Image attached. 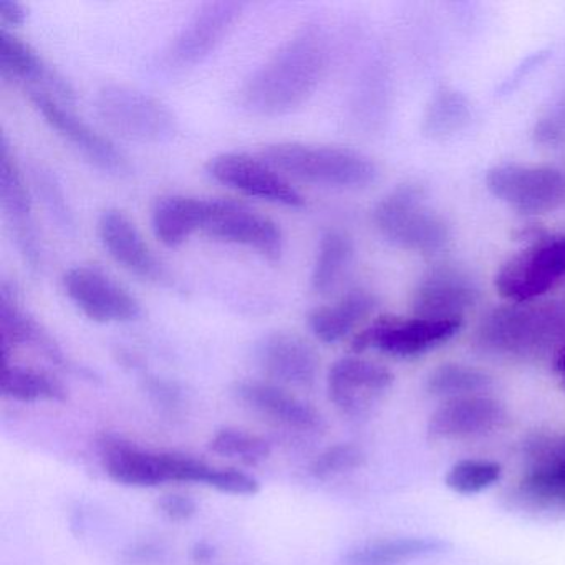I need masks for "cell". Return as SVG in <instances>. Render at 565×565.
<instances>
[{
  "mask_svg": "<svg viewBox=\"0 0 565 565\" xmlns=\"http://www.w3.org/2000/svg\"><path fill=\"white\" fill-rule=\"evenodd\" d=\"M329 57L326 32L307 24L247 77L239 92L241 105L257 117H280L297 110L316 94Z\"/></svg>",
  "mask_w": 565,
  "mask_h": 565,
  "instance_id": "1",
  "label": "cell"
},
{
  "mask_svg": "<svg viewBox=\"0 0 565 565\" xmlns=\"http://www.w3.org/2000/svg\"><path fill=\"white\" fill-rule=\"evenodd\" d=\"M260 157L286 178L333 190H362L379 178L375 161L352 148L287 141L267 145Z\"/></svg>",
  "mask_w": 565,
  "mask_h": 565,
  "instance_id": "2",
  "label": "cell"
},
{
  "mask_svg": "<svg viewBox=\"0 0 565 565\" xmlns=\"http://www.w3.org/2000/svg\"><path fill=\"white\" fill-rule=\"evenodd\" d=\"M479 343L501 355H535L565 349V303H512L492 310L478 330Z\"/></svg>",
  "mask_w": 565,
  "mask_h": 565,
  "instance_id": "3",
  "label": "cell"
},
{
  "mask_svg": "<svg viewBox=\"0 0 565 565\" xmlns=\"http://www.w3.org/2000/svg\"><path fill=\"white\" fill-rule=\"evenodd\" d=\"M105 472L118 484L157 488L167 482H194L210 488L216 466L178 452H153L138 448L111 433L98 438Z\"/></svg>",
  "mask_w": 565,
  "mask_h": 565,
  "instance_id": "4",
  "label": "cell"
},
{
  "mask_svg": "<svg viewBox=\"0 0 565 565\" xmlns=\"http://www.w3.org/2000/svg\"><path fill=\"white\" fill-rule=\"evenodd\" d=\"M373 224L393 246L425 256L445 249L451 237L445 217L413 184H403L382 198L373 210Z\"/></svg>",
  "mask_w": 565,
  "mask_h": 565,
  "instance_id": "5",
  "label": "cell"
},
{
  "mask_svg": "<svg viewBox=\"0 0 565 565\" xmlns=\"http://www.w3.org/2000/svg\"><path fill=\"white\" fill-rule=\"evenodd\" d=\"M95 110L111 131L138 143H167L178 134L170 107L140 88L105 85L95 97Z\"/></svg>",
  "mask_w": 565,
  "mask_h": 565,
  "instance_id": "6",
  "label": "cell"
},
{
  "mask_svg": "<svg viewBox=\"0 0 565 565\" xmlns=\"http://www.w3.org/2000/svg\"><path fill=\"white\" fill-rule=\"evenodd\" d=\"M461 329V319L383 316L353 337L352 350L355 353L376 350L395 359H415L445 345Z\"/></svg>",
  "mask_w": 565,
  "mask_h": 565,
  "instance_id": "7",
  "label": "cell"
},
{
  "mask_svg": "<svg viewBox=\"0 0 565 565\" xmlns=\"http://www.w3.org/2000/svg\"><path fill=\"white\" fill-rule=\"evenodd\" d=\"M564 276L565 236L539 237L502 264L494 286L511 303H531Z\"/></svg>",
  "mask_w": 565,
  "mask_h": 565,
  "instance_id": "8",
  "label": "cell"
},
{
  "mask_svg": "<svg viewBox=\"0 0 565 565\" xmlns=\"http://www.w3.org/2000/svg\"><path fill=\"white\" fill-rule=\"evenodd\" d=\"M486 188L527 216L554 213L565 204V174L547 164H499L486 174Z\"/></svg>",
  "mask_w": 565,
  "mask_h": 565,
  "instance_id": "9",
  "label": "cell"
},
{
  "mask_svg": "<svg viewBox=\"0 0 565 565\" xmlns=\"http://www.w3.org/2000/svg\"><path fill=\"white\" fill-rule=\"evenodd\" d=\"M243 11V2L236 0H216L201 6L164 51L167 67L184 71L203 64L231 34Z\"/></svg>",
  "mask_w": 565,
  "mask_h": 565,
  "instance_id": "10",
  "label": "cell"
},
{
  "mask_svg": "<svg viewBox=\"0 0 565 565\" xmlns=\"http://www.w3.org/2000/svg\"><path fill=\"white\" fill-rule=\"evenodd\" d=\"M211 180L246 196L287 207L306 206V198L263 157L249 153L217 154L206 167Z\"/></svg>",
  "mask_w": 565,
  "mask_h": 565,
  "instance_id": "11",
  "label": "cell"
},
{
  "mask_svg": "<svg viewBox=\"0 0 565 565\" xmlns=\"http://www.w3.org/2000/svg\"><path fill=\"white\" fill-rule=\"evenodd\" d=\"M62 284L71 302L94 322H134L141 316L137 297L98 267H72Z\"/></svg>",
  "mask_w": 565,
  "mask_h": 565,
  "instance_id": "12",
  "label": "cell"
},
{
  "mask_svg": "<svg viewBox=\"0 0 565 565\" xmlns=\"http://www.w3.org/2000/svg\"><path fill=\"white\" fill-rule=\"evenodd\" d=\"M203 234L221 243L236 244L256 250L273 263L280 260L286 247L282 230L276 221L241 201L223 198H217L216 207Z\"/></svg>",
  "mask_w": 565,
  "mask_h": 565,
  "instance_id": "13",
  "label": "cell"
},
{
  "mask_svg": "<svg viewBox=\"0 0 565 565\" xmlns=\"http://www.w3.org/2000/svg\"><path fill=\"white\" fill-rule=\"evenodd\" d=\"M0 203L22 260L38 273L42 267V246L32 213V198L6 137L0 141Z\"/></svg>",
  "mask_w": 565,
  "mask_h": 565,
  "instance_id": "14",
  "label": "cell"
},
{
  "mask_svg": "<svg viewBox=\"0 0 565 565\" xmlns=\"http://www.w3.org/2000/svg\"><path fill=\"white\" fill-rule=\"evenodd\" d=\"M25 94L45 124L98 170L110 174H121L128 170L127 158L118 150L117 145L77 117L71 107L41 92L25 90Z\"/></svg>",
  "mask_w": 565,
  "mask_h": 565,
  "instance_id": "15",
  "label": "cell"
},
{
  "mask_svg": "<svg viewBox=\"0 0 565 565\" xmlns=\"http://www.w3.org/2000/svg\"><path fill=\"white\" fill-rule=\"evenodd\" d=\"M393 385V373L380 363L345 356L333 363L327 376V393L347 416H363L382 402Z\"/></svg>",
  "mask_w": 565,
  "mask_h": 565,
  "instance_id": "16",
  "label": "cell"
},
{
  "mask_svg": "<svg viewBox=\"0 0 565 565\" xmlns=\"http://www.w3.org/2000/svg\"><path fill=\"white\" fill-rule=\"evenodd\" d=\"M97 233L102 246L125 270L157 286L173 284L170 270L158 259L137 224L124 211H104L98 217Z\"/></svg>",
  "mask_w": 565,
  "mask_h": 565,
  "instance_id": "17",
  "label": "cell"
},
{
  "mask_svg": "<svg viewBox=\"0 0 565 565\" xmlns=\"http://www.w3.org/2000/svg\"><path fill=\"white\" fill-rule=\"evenodd\" d=\"M478 300V286L468 273L455 266H439L429 270L416 286L412 297L413 316L462 320Z\"/></svg>",
  "mask_w": 565,
  "mask_h": 565,
  "instance_id": "18",
  "label": "cell"
},
{
  "mask_svg": "<svg viewBox=\"0 0 565 565\" xmlns=\"http://www.w3.org/2000/svg\"><path fill=\"white\" fill-rule=\"evenodd\" d=\"M0 72L4 81L19 82L25 90L41 92L67 107L77 100L71 82L6 28L0 29Z\"/></svg>",
  "mask_w": 565,
  "mask_h": 565,
  "instance_id": "19",
  "label": "cell"
},
{
  "mask_svg": "<svg viewBox=\"0 0 565 565\" xmlns=\"http://www.w3.org/2000/svg\"><path fill=\"white\" fill-rule=\"evenodd\" d=\"M508 418V409L498 399L462 396L448 399L429 416L428 435L435 441L478 438L498 431Z\"/></svg>",
  "mask_w": 565,
  "mask_h": 565,
  "instance_id": "20",
  "label": "cell"
},
{
  "mask_svg": "<svg viewBox=\"0 0 565 565\" xmlns=\"http://www.w3.org/2000/svg\"><path fill=\"white\" fill-rule=\"evenodd\" d=\"M256 362L269 382L280 386L307 388L316 383L319 355L313 347L287 332H273L263 337L256 347Z\"/></svg>",
  "mask_w": 565,
  "mask_h": 565,
  "instance_id": "21",
  "label": "cell"
},
{
  "mask_svg": "<svg viewBox=\"0 0 565 565\" xmlns=\"http://www.w3.org/2000/svg\"><path fill=\"white\" fill-rule=\"evenodd\" d=\"M234 396L247 408L289 429L302 433L322 431V413L284 386L263 380H243L233 390Z\"/></svg>",
  "mask_w": 565,
  "mask_h": 565,
  "instance_id": "22",
  "label": "cell"
},
{
  "mask_svg": "<svg viewBox=\"0 0 565 565\" xmlns=\"http://www.w3.org/2000/svg\"><path fill=\"white\" fill-rule=\"evenodd\" d=\"M0 339L4 359L18 347H31L55 365L68 366L64 350L42 323L22 307L18 292L8 282H2L0 287Z\"/></svg>",
  "mask_w": 565,
  "mask_h": 565,
  "instance_id": "23",
  "label": "cell"
},
{
  "mask_svg": "<svg viewBox=\"0 0 565 565\" xmlns=\"http://www.w3.org/2000/svg\"><path fill=\"white\" fill-rule=\"evenodd\" d=\"M217 198L170 194L160 198L151 210L154 236L167 247L186 243L194 233H203L216 207Z\"/></svg>",
  "mask_w": 565,
  "mask_h": 565,
  "instance_id": "24",
  "label": "cell"
},
{
  "mask_svg": "<svg viewBox=\"0 0 565 565\" xmlns=\"http://www.w3.org/2000/svg\"><path fill=\"white\" fill-rule=\"evenodd\" d=\"M379 307V299L365 289H353L329 306L317 307L309 316V329L322 343L342 342Z\"/></svg>",
  "mask_w": 565,
  "mask_h": 565,
  "instance_id": "25",
  "label": "cell"
},
{
  "mask_svg": "<svg viewBox=\"0 0 565 565\" xmlns=\"http://www.w3.org/2000/svg\"><path fill=\"white\" fill-rule=\"evenodd\" d=\"M449 544L438 537H392L365 542L343 555V565H403L418 558L433 557L448 551Z\"/></svg>",
  "mask_w": 565,
  "mask_h": 565,
  "instance_id": "26",
  "label": "cell"
},
{
  "mask_svg": "<svg viewBox=\"0 0 565 565\" xmlns=\"http://www.w3.org/2000/svg\"><path fill=\"white\" fill-rule=\"evenodd\" d=\"M353 254L355 246L349 234L340 230L326 231L320 237L310 274L312 292L319 296L332 294L352 266Z\"/></svg>",
  "mask_w": 565,
  "mask_h": 565,
  "instance_id": "27",
  "label": "cell"
},
{
  "mask_svg": "<svg viewBox=\"0 0 565 565\" xmlns=\"http://www.w3.org/2000/svg\"><path fill=\"white\" fill-rule=\"evenodd\" d=\"M0 392L6 398L22 403L55 402L67 399V390L51 373L4 363Z\"/></svg>",
  "mask_w": 565,
  "mask_h": 565,
  "instance_id": "28",
  "label": "cell"
},
{
  "mask_svg": "<svg viewBox=\"0 0 565 565\" xmlns=\"http://www.w3.org/2000/svg\"><path fill=\"white\" fill-rule=\"evenodd\" d=\"M491 386V375H488L484 370L462 365V363L439 365L426 379V390L429 395L448 399L481 395Z\"/></svg>",
  "mask_w": 565,
  "mask_h": 565,
  "instance_id": "29",
  "label": "cell"
},
{
  "mask_svg": "<svg viewBox=\"0 0 565 565\" xmlns=\"http://www.w3.org/2000/svg\"><path fill=\"white\" fill-rule=\"evenodd\" d=\"M471 118L468 100L459 92L443 88L435 95L425 115V134L431 138H448L458 134Z\"/></svg>",
  "mask_w": 565,
  "mask_h": 565,
  "instance_id": "30",
  "label": "cell"
},
{
  "mask_svg": "<svg viewBox=\"0 0 565 565\" xmlns=\"http://www.w3.org/2000/svg\"><path fill=\"white\" fill-rule=\"evenodd\" d=\"M519 494L541 508L565 509V462L534 466L519 482Z\"/></svg>",
  "mask_w": 565,
  "mask_h": 565,
  "instance_id": "31",
  "label": "cell"
},
{
  "mask_svg": "<svg viewBox=\"0 0 565 565\" xmlns=\"http://www.w3.org/2000/svg\"><path fill=\"white\" fill-rule=\"evenodd\" d=\"M214 455L236 459L246 466H256L270 456V445L263 436L237 428H223L211 438Z\"/></svg>",
  "mask_w": 565,
  "mask_h": 565,
  "instance_id": "32",
  "label": "cell"
},
{
  "mask_svg": "<svg viewBox=\"0 0 565 565\" xmlns=\"http://www.w3.org/2000/svg\"><path fill=\"white\" fill-rule=\"evenodd\" d=\"M502 468L499 462L484 461V459H465L456 462L445 482L451 491L458 494L471 495L494 486L501 479Z\"/></svg>",
  "mask_w": 565,
  "mask_h": 565,
  "instance_id": "33",
  "label": "cell"
},
{
  "mask_svg": "<svg viewBox=\"0 0 565 565\" xmlns=\"http://www.w3.org/2000/svg\"><path fill=\"white\" fill-rule=\"evenodd\" d=\"M365 461V451L360 446L353 443H339L317 455L310 462L309 471L316 479L335 478L362 468Z\"/></svg>",
  "mask_w": 565,
  "mask_h": 565,
  "instance_id": "34",
  "label": "cell"
},
{
  "mask_svg": "<svg viewBox=\"0 0 565 565\" xmlns=\"http://www.w3.org/2000/svg\"><path fill=\"white\" fill-rule=\"evenodd\" d=\"M34 184L52 220H54L55 223L58 224V227H62L65 233L74 231V214H72L71 207H68L67 198H65L64 191H62L61 184L57 183L54 174H52L51 171L44 170V168H35Z\"/></svg>",
  "mask_w": 565,
  "mask_h": 565,
  "instance_id": "35",
  "label": "cell"
},
{
  "mask_svg": "<svg viewBox=\"0 0 565 565\" xmlns=\"http://www.w3.org/2000/svg\"><path fill=\"white\" fill-rule=\"evenodd\" d=\"M211 488L224 494L254 495L260 491V482L236 468H216Z\"/></svg>",
  "mask_w": 565,
  "mask_h": 565,
  "instance_id": "36",
  "label": "cell"
},
{
  "mask_svg": "<svg viewBox=\"0 0 565 565\" xmlns=\"http://www.w3.org/2000/svg\"><path fill=\"white\" fill-rule=\"evenodd\" d=\"M158 509L170 521L184 522L196 515L198 504L190 495L167 494L158 502Z\"/></svg>",
  "mask_w": 565,
  "mask_h": 565,
  "instance_id": "37",
  "label": "cell"
},
{
  "mask_svg": "<svg viewBox=\"0 0 565 565\" xmlns=\"http://www.w3.org/2000/svg\"><path fill=\"white\" fill-rule=\"evenodd\" d=\"M0 19L4 22V28H21L28 21V11L18 0H0Z\"/></svg>",
  "mask_w": 565,
  "mask_h": 565,
  "instance_id": "38",
  "label": "cell"
},
{
  "mask_svg": "<svg viewBox=\"0 0 565 565\" xmlns=\"http://www.w3.org/2000/svg\"><path fill=\"white\" fill-rule=\"evenodd\" d=\"M148 390L157 396V399L163 403H177L180 399V392H178L177 386L173 383L164 382V380L160 379H151L148 382Z\"/></svg>",
  "mask_w": 565,
  "mask_h": 565,
  "instance_id": "39",
  "label": "cell"
},
{
  "mask_svg": "<svg viewBox=\"0 0 565 565\" xmlns=\"http://www.w3.org/2000/svg\"><path fill=\"white\" fill-rule=\"evenodd\" d=\"M191 555H193L194 562H201V564H204V562H210L211 558L214 557V547L213 545L207 544V542H198V544L194 545L193 551H191Z\"/></svg>",
  "mask_w": 565,
  "mask_h": 565,
  "instance_id": "40",
  "label": "cell"
},
{
  "mask_svg": "<svg viewBox=\"0 0 565 565\" xmlns=\"http://www.w3.org/2000/svg\"><path fill=\"white\" fill-rule=\"evenodd\" d=\"M555 372L561 376L562 383L565 385V349H562L561 352L555 353L554 359Z\"/></svg>",
  "mask_w": 565,
  "mask_h": 565,
  "instance_id": "41",
  "label": "cell"
}]
</instances>
